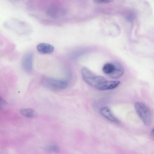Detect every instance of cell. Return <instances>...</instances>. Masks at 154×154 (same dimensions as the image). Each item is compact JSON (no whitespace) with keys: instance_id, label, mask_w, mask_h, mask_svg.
Listing matches in <instances>:
<instances>
[{"instance_id":"3957f363","label":"cell","mask_w":154,"mask_h":154,"mask_svg":"<svg viewBox=\"0 0 154 154\" xmlns=\"http://www.w3.org/2000/svg\"><path fill=\"white\" fill-rule=\"evenodd\" d=\"M45 85L51 88L62 90L66 89L68 85V82L65 80L47 77L44 80Z\"/></svg>"},{"instance_id":"277c9868","label":"cell","mask_w":154,"mask_h":154,"mask_svg":"<svg viewBox=\"0 0 154 154\" xmlns=\"http://www.w3.org/2000/svg\"><path fill=\"white\" fill-rule=\"evenodd\" d=\"M33 54L31 52L26 54L23 59L22 63L24 69L27 72L31 71L33 67Z\"/></svg>"},{"instance_id":"8fae6325","label":"cell","mask_w":154,"mask_h":154,"mask_svg":"<svg viewBox=\"0 0 154 154\" xmlns=\"http://www.w3.org/2000/svg\"><path fill=\"white\" fill-rule=\"evenodd\" d=\"M7 103L1 97H0V108L6 106Z\"/></svg>"},{"instance_id":"8992f818","label":"cell","mask_w":154,"mask_h":154,"mask_svg":"<svg viewBox=\"0 0 154 154\" xmlns=\"http://www.w3.org/2000/svg\"><path fill=\"white\" fill-rule=\"evenodd\" d=\"M100 114L108 120L115 123H118L119 120L112 114L109 109L107 107H103L100 110Z\"/></svg>"},{"instance_id":"6da1fadb","label":"cell","mask_w":154,"mask_h":154,"mask_svg":"<svg viewBox=\"0 0 154 154\" xmlns=\"http://www.w3.org/2000/svg\"><path fill=\"white\" fill-rule=\"evenodd\" d=\"M102 70L108 77L113 79H117L122 76L124 73L122 66L117 62L108 63L103 66Z\"/></svg>"},{"instance_id":"5b68a950","label":"cell","mask_w":154,"mask_h":154,"mask_svg":"<svg viewBox=\"0 0 154 154\" xmlns=\"http://www.w3.org/2000/svg\"><path fill=\"white\" fill-rule=\"evenodd\" d=\"M36 48L38 51L42 54H50L54 51V46L48 44L41 43L37 46Z\"/></svg>"},{"instance_id":"9c48e42d","label":"cell","mask_w":154,"mask_h":154,"mask_svg":"<svg viewBox=\"0 0 154 154\" xmlns=\"http://www.w3.org/2000/svg\"><path fill=\"white\" fill-rule=\"evenodd\" d=\"M93 2L97 4H103L109 3L113 2L114 0H93Z\"/></svg>"},{"instance_id":"30bf717a","label":"cell","mask_w":154,"mask_h":154,"mask_svg":"<svg viewBox=\"0 0 154 154\" xmlns=\"http://www.w3.org/2000/svg\"><path fill=\"white\" fill-rule=\"evenodd\" d=\"M134 17V15L133 13H130L126 17V20L128 21L131 22L133 20Z\"/></svg>"},{"instance_id":"7c38bea8","label":"cell","mask_w":154,"mask_h":154,"mask_svg":"<svg viewBox=\"0 0 154 154\" xmlns=\"http://www.w3.org/2000/svg\"><path fill=\"white\" fill-rule=\"evenodd\" d=\"M151 134L152 135H153L154 134V130H153V129L152 130V131L151 132Z\"/></svg>"},{"instance_id":"ba28073f","label":"cell","mask_w":154,"mask_h":154,"mask_svg":"<svg viewBox=\"0 0 154 154\" xmlns=\"http://www.w3.org/2000/svg\"><path fill=\"white\" fill-rule=\"evenodd\" d=\"M45 149L48 151L56 153H58L60 152V148L55 144L47 145L45 146Z\"/></svg>"},{"instance_id":"52a82bcc","label":"cell","mask_w":154,"mask_h":154,"mask_svg":"<svg viewBox=\"0 0 154 154\" xmlns=\"http://www.w3.org/2000/svg\"><path fill=\"white\" fill-rule=\"evenodd\" d=\"M20 112L22 115L29 118H35L38 116L36 111L32 108L22 109L20 110Z\"/></svg>"},{"instance_id":"7a4b0ae2","label":"cell","mask_w":154,"mask_h":154,"mask_svg":"<svg viewBox=\"0 0 154 154\" xmlns=\"http://www.w3.org/2000/svg\"><path fill=\"white\" fill-rule=\"evenodd\" d=\"M135 107L138 115L146 125H150L152 120L151 111L148 107L143 103L137 102Z\"/></svg>"}]
</instances>
